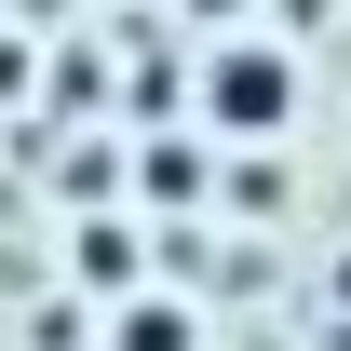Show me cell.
Here are the masks:
<instances>
[{"label": "cell", "mask_w": 351, "mask_h": 351, "mask_svg": "<svg viewBox=\"0 0 351 351\" xmlns=\"http://www.w3.org/2000/svg\"><path fill=\"white\" fill-rule=\"evenodd\" d=\"M108 351H203V338H189V311H176V298H135L122 324H108Z\"/></svg>", "instance_id": "obj_2"}, {"label": "cell", "mask_w": 351, "mask_h": 351, "mask_svg": "<svg viewBox=\"0 0 351 351\" xmlns=\"http://www.w3.org/2000/svg\"><path fill=\"white\" fill-rule=\"evenodd\" d=\"M284 108H298V68L270 41H217L203 54V122L217 135H284Z\"/></svg>", "instance_id": "obj_1"}]
</instances>
